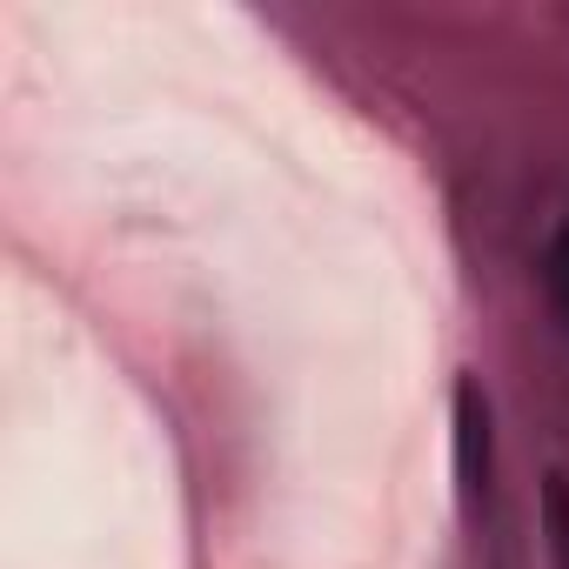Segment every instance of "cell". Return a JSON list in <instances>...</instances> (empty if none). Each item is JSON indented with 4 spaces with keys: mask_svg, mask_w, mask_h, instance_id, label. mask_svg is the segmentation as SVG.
I'll use <instances>...</instances> for the list:
<instances>
[{
    "mask_svg": "<svg viewBox=\"0 0 569 569\" xmlns=\"http://www.w3.org/2000/svg\"><path fill=\"white\" fill-rule=\"evenodd\" d=\"M456 476L462 496H489V396L476 389V376L456 382Z\"/></svg>",
    "mask_w": 569,
    "mask_h": 569,
    "instance_id": "obj_1",
    "label": "cell"
},
{
    "mask_svg": "<svg viewBox=\"0 0 569 569\" xmlns=\"http://www.w3.org/2000/svg\"><path fill=\"white\" fill-rule=\"evenodd\" d=\"M542 542H549V569H569V476L542 482Z\"/></svg>",
    "mask_w": 569,
    "mask_h": 569,
    "instance_id": "obj_2",
    "label": "cell"
},
{
    "mask_svg": "<svg viewBox=\"0 0 569 569\" xmlns=\"http://www.w3.org/2000/svg\"><path fill=\"white\" fill-rule=\"evenodd\" d=\"M542 289H549V309H556V322L569 329V221L549 234V254H542Z\"/></svg>",
    "mask_w": 569,
    "mask_h": 569,
    "instance_id": "obj_3",
    "label": "cell"
}]
</instances>
